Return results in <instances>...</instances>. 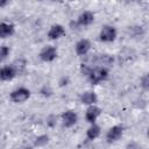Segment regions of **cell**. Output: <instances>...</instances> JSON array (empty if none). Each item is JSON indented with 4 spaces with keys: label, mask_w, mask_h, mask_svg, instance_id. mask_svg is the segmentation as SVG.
<instances>
[{
    "label": "cell",
    "mask_w": 149,
    "mask_h": 149,
    "mask_svg": "<svg viewBox=\"0 0 149 149\" xmlns=\"http://www.w3.org/2000/svg\"><path fill=\"white\" fill-rule=\"evenodd\" d=\"M100 132H101L100 130V127L98 125H95V123H92V126L86 132V136H87L88 140H95L97 137H99Z\"/></svg>",
    "instance_id": "15"
},
{
    "label": "cell",
    "mask_w": 149,
    "mask_h": 149,
    "mask_svg": "<svg viewBox=\"0 0 149 149\" xmlns=\"http://www.w3.org/2000/svg\"><path fill=\"white\" fill-rule=\"evenodd\" d=\"M77 120H78V115L73 111H66L62 114V122H63V126L66 128L74 126L77 123Z\"/></svg>",
    "instance_id": "6"
},
{
    "label": "cell",
    "mask_w": 149,
    "mask_h": 149,
    "mask_svg": "<svg viewBox=\"0 0 149 149\" xmlns=\"http://www.w3.org/2000/svg\"><path fill=\"white\" fill-rule=\"evenodd\" d=\"M107 77H108V70L106 68H101V66L92 68L90 74L87 76L90 83L93 84V85H97V84L106 80Z\"/></svg>",
    "instance_id": "1"
},
{
    "label": "cell",
    "mask_w": 149,
    "mask_h": 149,
    "mask_svg": "<svg viewBox=\"0 0 149 149\" xmlns=\"http://www.w3.org/2000/svg\"><path fill=\"white\" fill-rule=\"evenodd\" d=\"M98 100V97L94 92L92 91H87V92H84L81 95H80V102L84 104V105H94Z\"/></svg>",
    "instance_id": "13"
},
{
    "label": "cell",
    "mask_w": 149,
    "mask_h": 149,
    "mask_svg": "<svg viewBox=\"0 0 149 149\" xmlns=\"http://www.w3.org/2000/svg\"><path fill=\"white\" fill-rule=\"evenodd\" d=\"M15 76H16V72H15V70L12 65L3 66V68L0 69V80H2V81L12 80Z\"/></svg>",
    "instance_id": "12"
},
{
    "label": "cell",
    "mask_w": 149,
    "mask_h": 149,
    "mask_svg": "<svg viewBox=\"0 0 149 149\" xmlns=\"http://www.w3.org/2000/svg\"><path fill=\"white\" fill-rule=\"evenodd\" d=\"M57 57V50L52 45L44 47L40 52V58L43 62H52Z\"/></svg>",
    "instance_id": "5"
},
{
    "label": "cell",
    "mask_w": 149,
    "mask_h": 149,
    "mask_svg": "<svg viewBox=\"0 0 149 149\" xmlns=\"http://www.w3.org/2000/svg\"><path fill=\"white\" fill-rule=\"evenodd\" d=\"M100 114H101V108L98 107V106L92 105V106H90V107L86 109L85 119H86L87 122H90V123H94L95 120L100 116Z\"/></svg>",
    "instance_id": "7"
},
{
    "label": "cell",
    "mask_w": 149,
    "mask_h": 149,
    "mask_svg": "<svg viewBox=\"0 0 149 149\" xmlns=\"http://www.w3.org/2000/svg\"><path fill=\"white\" fill-rule=\"evenodd\" d=\"M94 21V14L90 10H85L83 12L78 19H77V23L78 26H81V27H85V26H90L92 22Z\"/></svg>",
    "instance_id": "8"
},
{
    "label": "cell",
    "mask_w": 149,
    "mask_h": 149,
    "mask_svg": "<svg viewBox=\"0 0 149 149\" xmlns=\"http://www.w3.org/2000/svg\"><path fill=\"white\" fill-rule=\"evenodd\" d=\"M91 59H92V62L94 64H98L101 68H105L104 65H111L113 63V57L109 56V55H106V54H104V55H95Z\"/></svg>",
    "instance_id": "11"
},
{
    "label": "cell",
    "mask_w": 149,
    "mask_h": 149,
    "mask_svg": "<svg viewBox=\"0 0 149 149\" xmlns=\"http://www.w3.org/2000/svg\"><path fill=\"white\" fill-rule=\"evenodd\" d=\"M129 34L132 35V36H141L142 34H143V28L142 27H139V26H136V27H132L130 29H129Z\"/></svg>",
    "instance_id": "18"
},
{
    "label": "cell",
    "mask_w": 149,
    "mask_h": 149,
    "mask_svg": "<svg viewBox=\"0 0 149 149\" xmlns=\"http://www.w3.org/2000/svg\"><path fill=\"white\" fill-rule=\"evenodd\" d=\"M9 55V48L7 45L0 47V61H3Z\"/></svg>",
    "instance_id": "19"
},
{
    "label": "cell",
    "mask_w": 149,
    "mask_h": 149,
    "mask_svg": "<svg viewBox=\"0 0 149 149\" xmlns=\"http://www.w3.org/2000/svg\"><path fill=\"white\" fill-rule=\"evenodd\" d=\"M48 142H49V136L45 135V134H43V135H40V136H37V137L35 139L34 144H35V147H43V146H45Z\"/></svg>",
    "instance_id": "16"
},
{
    "label": "cell",
    "mask_w": 149,
    "mask_h": 149,
    "mask_svg": "<svg viewBox=\"0 0 149 149\" xmlns=\"http://www.w3.org/2000/svg\"><path fill=\"white\" fill-rule=\"evenodd\" d=\"M122 134H123V126H121V125L113 126L112 128L108 129V132L106 134V140H107L108 143L116 142L118 140H120Z\"/></svg>",
    "instance_id": "4"
},
{
    "label": "cell",
    "mask_w": 149,
    "mask_h": 149,
    "mask_svg": "<svg viewBox=\"0 0 149 149\" xmlns=\"http://www.w3.org/2000/svg\"><path fill=\"white\" fill-rule=\"evenodd\" d=\"M91 70H92V66H90V65L86 64V63H83V64L80 65V72H81L84 76H86V77L90 74Z\"/></svg>",
    "instance_id": "20"
},
{
    "label": "cell",
    "mask_w": 149,
    "mask_h": 149,
    "mask_svg": "<svg viewBox=\"0 0 149 149\" xmlns=\"http://www.w3.org/2000/svg\"><path fill=\"white\" fill-rule=\"evenodd\" d=\"M12 66L14 68V70H15V72H16V74H17V73H20V72L23 71V69H24V66H26V62H24L23 59H17V61H15V62L12 64Z\"/></svg>",
    "instance_id": "17"
},
{
    "label": "cell",
    "mask_w": 149,
    "mask_h": 149,
    "mask_svg": "<svg viewBox=\"0 0 149 149\" xmlns=\"http://www.w3.org/2000/svg\"><path fill=\"white\" fill-rule=\"evenodd\" d=\"M30 97V91L26 87H19L16 90H14L9 98L13 102H16V104H21V102H24L26 100H28Z\"/></svg>",
    "instance_id": "2"
},
{
    "label": "cell",
    "mask_w": 149,
    "mask_h": 149,
    "mask_svg": "<svg viewBox=\"0 0 149 149\" xmlns=\"http://www.w3.org/2000/svg\"><path fill=\"white\" fill-rule=\"evenodd\" d=\"M70 26H71V28H72V29H74V28H77V27H78V23H77V21H76V22H71V23H70Z\"/></svg>",
    "instance_id": "25"
},
{
    "label": "cell",
    "mask_w": 149,
    "mask_h": 149,
    "mask_svg": "<svg viewBox=\"0 0 149 149\" xmlns=\"http://www.w3.org/2000/svg\"><path fill=\"white\" fill-rule=\"evenodd\" d=\"M7 3H8L7 0H0V7H5Z\"/></svg>",
    "instance_id": "24"
},
{
    "label": "cell",
    "mask_w": 149,
    "mask_h": 149,
    "mask_svg": "<svg viewBox=\"0 0 149 149\" xmlns=\"http://www.w3.org/2000/svg\"><path fill=\"white\" fill-rule=\"evenodd\" d=\"M126 149H142L137 143H134V142H132V143H129L127 147H126Z\"/></svg>",
    "instance_id": "23"
},
{
    "label": "cell",
    "mask_w": 149,
    "mask_h": 149,
    "mask_svg": "<svg viewBox=\"0 0 149 149\" xmlns=\"http://www.w3.org/2000/svg\"><path fill=\"white\" fill-rule=\"evenodd\" d=\"M14 31H15V28L12 23H7V22L0 23V38H6L12 36Z\"/></svg>",
    "instance_id": "14"
},
{
    "label": "cell",
    "mask_w": 149,
    "mask_h": 149,
    "mask_svg": "<svg viewBox=\"0 0 149 149\" xmlns=\"http://www.w3.org/2000/svg\"><path fill=\"white\" fill-rule=\"evenodd\" d=\"M99 38L102 42H113L116 38V30L112 26H104L100 30Z\"/></svg>",
    "instance_id": "3"
},
{
    "label": "cell",
    "mask_w": 149,
    "mask_h": 149,
    "mask_svg": "<svg viewBox=\"0 0 149 149\" xmlns=\"http://www.w3.org/2000/svg\"><path fill=\"white\" fill-rule=\"evenodd\" d=\"M26 149H33V148H26Z\"/></svg>",
    "instance_id": "26"
},
{
    "label": "cell",
    "mask_w": 149,
    "mask_h": 149,
    "mask_svg": "<svg viewBox=\"0 0 149 149\" xmlns=\"http://www.w3.org/2000/svg\"><path fill=\"white\" fill-rule=\"evenodd\" d=\"M90 49H91V42L86 38L79 40L76 43V52L78 56H85Z\"/></svg>",
    "instance_id": "10"
},
{
    "label": "cell",
    "mask_w": 149,
    "mask_h": 149,
    "mask_svg": "<svg viewBox=\"0 0 149 149\" xmlns=\"http://www.w3.org/2000/svg\"><path fill=\"white\" fill-rule=\"evenodd\" d=\"M65 35V29L62 24H54L50 27L48 31V37L50 40H57Z\"/></svg>",
    "instance_id": "9"
},
{
    "label": "cell",
    "mask_w": 149,
    "mask_h": 149,
    "mask_svg": "<svg viewBox=\"0 0 149 149\" xmlns=\"http://www.w3.org/2000/svg\"><path fill=\"white\" fill-rule=\"evenodd\" d=\"M141 86L144 91H147L149 88V77H148V74H144L141 78Z\"/></svg>",
    "instance_id": "21"
},
{
    "label": "cell",
    "mask_w": 149,
    "mask_h": 149,
    "mask_svg": "<svg viewBox=\"0 0 149 149\" xmlns=\"http://www.w3.org/2000/svg\"><path fill=\"white\" fill-rule=\"evenodd\" d=\"M55 123H56V116L55 115H50L48 118V125L50 127H52V126H55Z\"/></svg>",
    "instance_id": "22"
}]
</instances>
